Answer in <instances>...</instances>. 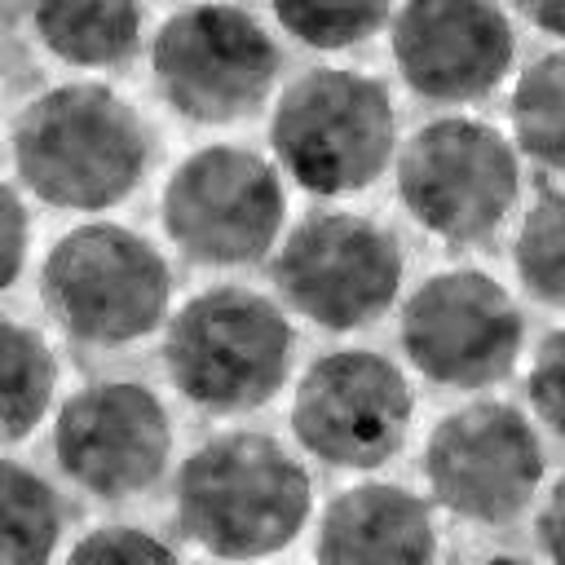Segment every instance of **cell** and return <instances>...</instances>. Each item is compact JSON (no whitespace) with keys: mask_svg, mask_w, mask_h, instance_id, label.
<instances>
[{"mask_svg":"<svg viewBox=\"0 0 565 565\" xmlns=\"http://www.w3.org/2000/svg\"><path fill=\"white\" fill-rule=\"evenodd\" d=\"M397 0H269L274 26L313 53H349L393 22Z\"/></svg>","mask_w":565,"mask_h":565,"instance_id":"cell-21","label":"cell"},{"mask_svg":"<svg viewBox=\"0 0 565 565\" xmlns=\"http://www.w3.org/2000/svg\"><path fill=\"white\" fill-rule=\"evenodd\" d=\"M4 344H0V384H4V446L18 450L31 441L44 424H53V411L62 406V362L53 340L26 322L22 313H4Z\"/></svg>","mask_w":565,"mask_h":565,"instance_id":"cell-17","label":"cell"},{"mask_svg":"<svg viewBox=\"0 0 565 565\" xmlns=\"http://www.w3.org/2000/svg\"><path fill=\"white\" fill-rule=\"evenodd\" d=\"M512 269L534 305L565 313V181H539L530 203H521Z\"/></svg>","mask_w":565,"mask_h":565,"instance_id":"cell-20","label":"cell"},{"mask_svg":"<svg viewBox=\"0 0 565 565\" xmlns=\"http://www.w3.org/2000/svg\"><path fill=\"white\" fill-rule=\"evenodd\" d=\"M159 225L185 265H269L287 234V177L274 154L252 146H194L159 185Z\"/></svg>","mask_w":565,"mask_h":565,"instance_id":"cell-8","label":"cell"},{"mask_svg":"<svg viewBox=\"0 0 565 565\" xmlns=\"http://www.w3.org/2000/svg\"><path fill=\"white\" fill-rule=\"evenodd\" d=\"M419 472L441 516L472 530H512L543 494L547 450L525 406L468 397L428 428Z\"/></svg>","mask_w":565,"mask_h":565,"instance_id":"cell-10","label":"cell"},{"mask_svg":"<svg viewBox=\"0 0 565 565\" xmlns=\"http://www.w3.org/2000/svg\"><path fill=\"white\" fill-rule=\"evenodd\" d=\"M402 212L446 247H481L525 203V159L508 128L446 110L411 128L393 159Z\"/></svg>","mask_w":565,"mask_h":565,"instance_id":"cell-6","label":"cell"},{"mask_svg":"<svg viewBox=\"0 0 565 565\" xmlns=\"http://www.w3.org/2000/svg\"><path fill=\"white\" fill-rule=\"evenodd\" d=\"M397 349L433 388L481 393L521 366L525 313L508 282L477 265L433 269L397 300Z\"/></svg>","mask_w":565,"mask_h":565,"instance_id":"cell-12","label":"cell"},{"mask_svg":"<svg viewBox=\"0 0 565 565\" xmlns=\"http://www.w3.org/2000/svg\"><path fill=\"white\" fill-rule=\"evenodd\" d=\"M388 57L406 93L472 106L516 75V26L499 0H397Z\"/></svg>","mask_w":565,"mask_h":565,"instance_id":"cell-14","label":"cell"},{"mask_svg":"<svg viewBox=\"0 0 565 565\" xmlns=\"http://www.w3.org/2000/svg\"><path fill=\"white\" fill-rule=\"evenodd\" d=\"M35 44L71 71H124L141 57L146 0H31Z\"/></svg>","mask_w":565,"mask_h":565,"instance_id":"cell-16","label":"cell"},{"mask_svg":"<svg viewBox=\"0 0 565 565\" xmlns=\"http://www.w3.org/2000/svg\"><path fill=\"white\" fill-rule=\"evenodd\" d=\"M159 362L177 397L203 415L265 411L296 371L291 309L247 282L199 287L163 322Z\"/></svg>","mask_w":565,"mask_h":565,"instance_id":"cell-3","label":"cell"},{"mask_svg":"<svg viewBox=\"0 0 565 565\" xmlns=\"http://www.w3.org/2000/svg\"><path fill=\"white\" fill-rule=\"evenodd\" d=\"M265 132L282 177L313 199L371 190L402 146V119L388 84L340 62L291 75L269 102Z\"/></svg>","mask_w":565,"mask_h":565,"instance_id":"cell-5","label":"cell"},{"mask_svg":"<svg viewBox=\"0 0 565 565\" xmlns=\"http://www.w3.org/2000/svg\"><path fill=\"white\" fill-rule=\"evenodd\" d=\"M512 9L543 35L565 44V0H512Z\"/></svg>","mask_w":565,"mask_h":565,"instance_id":"cell-26","label":"cell"},{"mask_svg":"<svg viewBox=\"0 0 565 565\" xmlns=\"http://www.w3.org/2000/svg\"><path fill=\"white\" fill-rule=\"evenodd\" d=\"M181 543L141 521H97L66 543V561H172Z\"/></svg>","mask_w":565,"mask_h":565,"instance_id":"cell-22","label":"cell"},{"mask_svg":"<svg viewBox=\"0 0 565 565\" xmlns=\"http://www.w3.org/2000/svg\"><path fill=\"white\" fill-rule=\"evenodd\" d=\"M291 441L331 472L388 468L415 428V384L402 362L366 344H340L305 362L287 406Z\"/></svg>","mask_w":565,"mask_h":565,"instance_id":"cell-11","label":"cell"},{"mask_svg":"<svg viewBox=\"0 0 565 565\" xmlns=\"http://www.w3.org/2000/svg\"><path fill=\"white\" fill-rule=\"evenodd\" d=\"M274 296L327 335H349L397 309L406 252L397 230L366 212L313 207L287 225L269 256Z\"/></svg>","mask_w":565,"mask_h":565,"instance_id":"cell-9","label":"cell"},{"mask_svg":"<svg viewBox=\"0 0 565 565\" xmlns=\"http://www.w3.org/2000/svg\"><path fill=\"white\" fill-rule=\"evenodd\" d=\"M313 556L318 561H437L441 530L437 503L402 481H384L362 472V481L335 490L313 521Z\"/></svg>","mask_w":565,"mask_h":565,"instance_id":"cell-15","label":"cell"},{"mask_svg":"<svg viewBox=\"0 0 565 565\" xmlns=\"http://www.w3.org/2000/svg\"><path fill=\"white\" fill-rule=\"evenodd\" d=\"M154 97L194 128L252 119L282 88V49L265 18L234 0L172 9L146 44Z\"/></svg>","mask_w":565,"mask_h":565,"instance_id":"cell-7","label":"cell"},{"mask_svg":"<svg viewBox=\"0 0 565 565\" xmlns=\"http://www.w3.org/2000/svg\"><path fill=\"white\" fill-rule=\"evenodd\" d=\"M49 450L62 481L79 494L97 503H128L172 472L177 428L154 384L137 375H102L62 397Z\"/></svg>","mask_w":565,"mask_h":565,"instance_id":"cell-13","label":"cell"},{"mask_svg":"<svg viewBox=\"0 0 565 565\" xmlns=\"http://www.w3.org/2000/svg\"><path fill=\"white\" fill-rule=\"evenodd\" d=\"M44 318L79 349L115 353L163 331L172 318L168 252L110 216H88L62 230L35 269Z\"/></svg>","mask_w":565,"mask_h":565,"instance_id":"cell-4","label":"cell"},{"mask_svg":"<svg viewBox=\"0 0 565 565\" xmlns=\"http://www.w3.org/2000/svg\"><path fill=\"white\" fill-rule=\"evenodd\" d=\"M534 543L547 561H565V472L534 503Z\"/></svg>","mask_w":565,"mask_h":565,"instance_id":"cell-25","label":"cell"},{"mask_svg":"<svg viewBox=\"0 0 565 565\" xmlns=\"http://www.w3.org/2000/svg\"><path fill=\"white\" fill-rule=\"evenodd\" d=\"M525 406L556 441H565V322L539 335L525 362Z\"/></svg>","mask_w":565,"mask_h":565,"instance_id":"cell-23","label":"cell"},{"mask_svg":"<svg viewBox=\"0 0 565 565\" xmlns=\"http://www.w3.org/2000/svg\"><path fill=\"white\" fill-rule=\"evenodd\" d=\"M9 163L31 203L97 216L141 190L154 163V132L106 79H57L18 106Z\"/></svg>","mask_w":565,"mask_h":565,"instance_id":"cell-1","label":"cell"},{"mask_svg":"<svg viewBox=\"0 0 565 565\" xmlns=\"http://www.w3.org/2000/svg\"><path fill=\"white\" fill-rule=\"evenodd\" d=\"M71 516L62 490L22 455L4 459L0 481V561L4 565H44L66 556Z\"/></svg>","mask_w":565,"mask_h":565,"instance_id":"cell-18","label":"cell"},{"mask_svg":"<svg viewBox=\"0 0 565 565\" xmlns=\"http://www.w3.org/2000/svg\"><path fill=\"white\" fill-rule=\"evenodd\" d=\"M508 132L525 163L565 181V44L516 66L508 84Z\"/></svg>","mask_w":565,"mask_h":565,"instance_id":"cell-19","label":"cell"},{"mask_svg":"<svg viewBox=\"0 0 565 565\" xmlns=\"http://www.w3.org/2000/svg\"><path fill=\"white\" fill-rule=\"evenodd\" d=\"M177 534L221 561L287 552L313 525V477L300 446L265 428L207 433L172 477Z\"/></svg>","mask_w":565,"mask_h":565,"instance_id":"cell-2","label":"cell"},{"mask_svg":"<svg viewBox=\"0 0 565 565\" xmlns=\"http://www.w3.org/2000/svg\"><path fill=\"white\" fill-rule=\"evenodd\" d=\"M31 247H35V234H31V194L9 177L4 185V238H0V252H4V269H0V287L13 291L31 265Z\"/></svg>","mask_w":565,"mask_h":565,"instance_id":"cell-24","label":"cell"}]
</instances>
